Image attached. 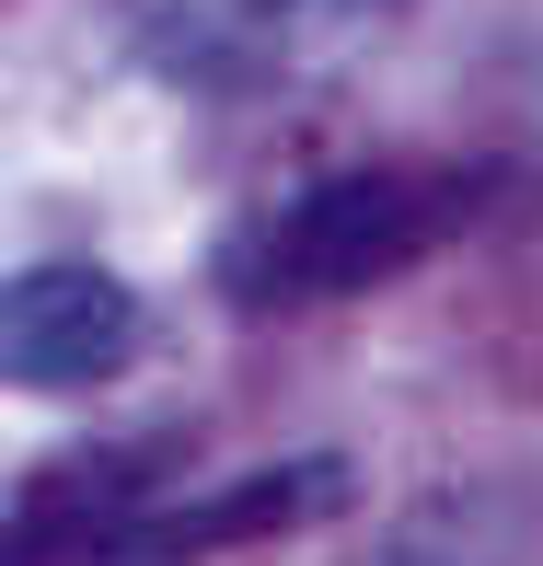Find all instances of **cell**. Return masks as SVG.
<instances>
[{
  "mask_svg": "<svg viewBox=\"0 0 543 566\" xmlns=\"http://www.w3.org/2000/svg\"><path fill=\"white\" fill-rule=\"evenodd\" d=\"M474 197H485V174H405V163L301 186L290 209H267L220 254V301L231 313H313V301L382 290V277H405L417 254L451 243Z\"/></svg>",
  "mask_w": 543,
  "mask_h": 566,
  "instance_id": "6da1fadb",
  "label": "cell"
},
{
  "mask_svg": "<svg viewBox=\"0 0 543 566\" xmlns=\"http://www.w3.org/2000/svg\"><path fill=\"white\" fill-rule=\"evenodd\" d=\"M150 313L139 290L105 266H23L0 277V381L12 394H105L116 370H139Z\"/></svg>",
  "mask_w": 543,
  "mask_h": 566,
  "instance_id": "7a4b0ae2",
  "label": "cell"
},
{
  "mask_svg": "<svg viewBox=\"0 0 543 566\" xmlns=\"http://www.w3.org/2000/svg\"><path fill=\"white\" fill-rule=\"evenodd\" d=\"M358 497V474L335 451H301V462H267L243 485H209L186 509H127V532L93 544V566H197V555H231V544H278V532H313Z\"/></svg>",
  "mask_w": 543,
  "mask_h": 566,
  "instance_id": "3957f363",
  "label": "cell"
},
{
  "mask_svg": "<svg viewBox=\"0 0 543 566\" xmlns=\"http://www.w3.org/2000/svg\"><path fill=\"white\" fill-rule=\"evenodd\" d=\"M358 12H405V0H358Z\"/></svg>",
  "mask_w": 543,
  "mask_h": 566,
  "instance_id": "277c9868",
  "label": "cell"
}]
</instances>
